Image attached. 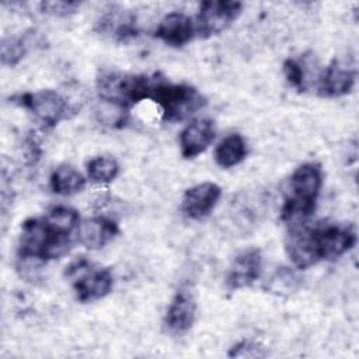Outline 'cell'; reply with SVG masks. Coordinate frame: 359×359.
Listing matches in <instances>:
<instances>
[{
    "mask_svg": "<svg viewBox=\"0 0 359 359\" xmlns=\"http://www.w3.org/2000/svg\"><path fill=\"white\" fill-rule=\"evenodd\" d=\"M356 244V233L349 224L303 223L289 227L286 252L299 269H306L318 261H335Z\"/></svg>",
    "mask_w": 359,
    "mask_h": 359,
    "instance_id": "cell-1",
    "label": "cell"
},
{
    "mask_svg": "<svg viewBox=\"0 0 359 359\" xmlns=\"http://www.w3.org/2000/svg\"><path fill=\"white\" fill-rule=\"evenodd\" d=\"M321 187L323 168L318 163L299 165L289 180L290 194L282 206L280 219L289 227L307 223L316 210Z\"/></svg>",
    "mask_w": 359,
    "mask_h": 359,
    "instance_id": "cell-2",
    "label": "cell"
},
{
    "mask_svg": "<svg viewBox=\"0 0 359 359\" xmlns=\"http://www.w3.org/2000/svg\"><path fill=\"white\" fill-rule=\"evenodd\" d=\"M149 100L160 107L163 121L180 122L206 105V98L192 86L172 84L154 74Z\"/></svg>",
    "mask_w": 359,
    "mask_h": 359,
    "instance_id": "cell-3",
    "label": "cell"
},
{
    "mask_svg": "<svg viewBox=\"0 0 359 359\" xmlns=\"http://www.w3.org/2000/svg\"><path fill=\"white\" fill-rule=\"evenodd\" d=\"M66 275L72 279L76 297L81 303L105 297L114 286V276L108 268H95L84 258L72 262L66 268Z\"/></svg>",
    "mask_w": 359,
    "mask_h": 359,
    "instance_id": "cell-4",
    "label": "cell"
},
{
    "mask_svg": "<svg viewBox=\"0 0 359 359\" xmlns=\"http://www.w3.org/2000/svg\"><path fill=\"white\" fill-rule=\"evenodd\" d=\"M11 101L34 115L45 128H53L67 118L69 102L55 90H39L34 93L17 94Z\"/></svg>",
    "mask_w": 359,
    "mask_h": 359,
    "instance_id": "cell-5",
    "label": "cell"
},
{
    "mask_svg": "<svg viewBox=\"0 0 359 359\" xmlns=\"http://www.w3.org/2000/svg\"><path fill=\"white\" fill-rule=\"evenodd\" d=\"M243 3L233 0H208L201 3L195 21L196 34L209 38L227 29L240 15Z\"/></svg>",
    "mask_w": 359,
    "mask_h": 359,
    "instance_id": "cell-6",
    "label": "cell"
},
{
    "mask_svg": "<svg viewBox=\"0 0 359 359\" xmlns=\"http://www.w3.org/2000/svg\"><path fill=\"white\" fill-rule=\"evenodd\" d=\"M356 80V70L344 62L334 59L318 76L317 91L324 98H338L352 91Z\"/></svg>",
    "mask_w": 359,
    "mask_h": 359,
    "instance_id": "cell-7",
    "label": "cell"
},
{
    "mask_svg": "<svg viewBox=\"0 0 359 359\" xmlns=\"http://www.w3.org/2000/svg\"><path fill=\"white\" fill-rule=\"evenodd\" d=\"M222 196V189L215 182H202L185 191L181 202L182 213L191 220H202L210 215Z\"/></svg>",
    "mask_w": 359,
    "mask_h": 359,
    "instance_id": "cell-8",
    "label": "cell"
},
{
    "mask_svg": "<svg viewBox=\"0 0 359 359\" xmlns=\"http://www.w3.org/2000/svg\"><path fill=\"white\" fill-rule=\"evenodd\" d=\"M262 271V257L258 248H248L236 255L227 275L226 286L230 290H237L254 283Z\"/></svg>",
    "mask_w": 359,
    "mask_h": 359,
    "instance_id": "cell-9",
    "label": "cell"
},
{
    "mask_svg": "<svg viewBox=\"0 0 359 359\" xmlns=\"http://www.w3.org/2000/svg\"><path fill=\"white\" fill-rule=\"evenodd\" d=\"M196 316V302L188 287H181L172 297L164 317V327L172 335L187 332Z\"/></svg>",
    "mask_w": 359,
    "mask_h": 359,
    "instance_id": "cell-10",
    "label": "cell"
},
{
    "mask_svg": "<svg viewBox=\"0 0 359 359\" xmlns=\"http://www.w3.org/2000/svg\"><path fill=\"white\" fill-rule=\"evenodd\" d=\"M95 31L114 41H126L137 35V24L133 13L111 7L105 10L95 22Z\"/></svg>",
    "mask_w": 359,
    "mask_h": 359,
    "instance_id": "cell-11",
    "label": "cell"
},
{
    "mask_svg": "<svg viewBox=\"0 0 359 359\" xmlns=\"http://www.w3.org/2000/svg\"><path fill=\"white\" fill-rule=\"evenodd\" d=\"M216 137L215 122L209 118L195 119L188 123L180 135L181 154L184 158H194L203 153Z\"/></svg>",
    "mask_w": 359,
    "mask_h": 359,
    "instance_id": "cell-12",
    "label": "cell"
},
{
    "mask_svg": "<svg viewBox=\"0 0 359 359\" xmlns=\"http://www.w3.org/2000/svg\"><path fill=\"white\" fill-rule=\"evenodd\" d=\"M196 34L194 20L180 11L168 13L154 29V36L175 48L187 45Z\"/></svg>",
    "mask_w": 359,
    "mask_h": 359,
    "instance_id": "cell-13",
    "label": "cell"
},
{
    "mask_svg": "<svg viewBox=\"0 0 359 359\" xmlns=\"http://www.w3.org/2000/svg\"><path fill=\"white\" fill-rule=\"evenodd\" d=\"M118 233L119 227L115 220L107 216H95L80 223L77 240L90 250H100L112 241Z\"/></svg>",
    "mask_w": 359,
    "mask_h": 359,
    "instance_id": "cell-14",
    "label": "cell"
},
{
    "mask_svg": "<svg viewBox=\"0 0 359 359\" xmlns=\"http://www.w3.org/2000/svg\"><path fill=\"white\" fill-rule=\"evenodd\" d=\"M49 185L53 194L60 196H70L81 192L86 187V180L74 167L62 164L53 170L49 178Z\"/></svg>",
    "mask_w": 359,
    "mask_h": 359,
    "instance_id": "cell-15",
    "label": "cell"
},
{
    "mask_svg": "<svg viewBox=\"0 0 359 359\" xmlns=\"http://www.w3.org/2000/svg\"><path fill=\"white\" fill-rule=\"evenodd\" d=\"M247 156V144L241 135L226 136L215 149V161L222 168H231L240 164Z\"/></svg>",
    "mask_w": 359,
    "mask_h": 359,
    "instance_id": "cell-16",
    "label": "cell"
},
{
    "mask_svg": "<svg viewBox=\"0 0 359 359\" xmlns=\"http://www.w3.org/2000/svg\"><path fill=\"white\" fill-rule=\"evenodd\" d=\"M36 32L29 31L18 36H6L1 39L0 57L4 66H15L27 55L29 48L36 42Z\"/></svg>",
    "mask_w": 359,
    "mask_h": 359,
    "instance_id": "cell-17",
    "label": "cell"
},
{
    "mask_svg": "<svg viewBox=\"0 0 359 359\" xmlns=\"http://www.w3.org/2000/svg\"><path fill=\"white\" fill-rule=\"evenodd\" d=\"M119 172V165L115 158L98 156L87 163V175L94 184H109Z\"/></svg>",
    "mask_w": 359,
    "mask_h": 359,
    "instance_id": "cell-18",
    "label": "cell"
},
{
    "mask_svg": "<svg viewBox=\"0 0 359 359\" xmlns=\"http://www.w3.org/2000/svg\"><path fill=\"white\" fill-rule=\"evenodd\" d=\"M306 66L307 63L304 60H299L294 57H289L283 63V73L287 83L300 93L306 91L309 87Z\"/></svg>",
    "mask_w": 359,
    "mask_h": 359,
    "instance_id": "cell-19",
    "label": "cell"
},
{
    "mask_svg": "<svg viewBox=\"0 0 359 359\" xmlns=\"http://www.w3.org/2000/svg\"><path fill=\"white\" fill-rule=\"evenodd\" d=\"M80 1H62V0H53V1H42L39 4L41 11L49 15L55 17H67L74 14L80 8Z\"/></svg>",
    "mask_w": 359,
    "mask_h": 359,
    "instance_id": "cell-20",
    "label": "cell"
},
{
    "mask_svg": "<svg viewBox=\"0 0 359 359\" xmlns=\"http://www.w3.org/2000/svg\"><path fill=\"white\" fill-rule=\"evenodd\" d=\"M229 356L230 358H236V356L259 358V356H266V352L264 351V348H261L258 344L252 341H241L229 351Z\"/></svg>",
    "mask_w": 359,
    "mask_h": 359,
    "instance_id": "cell-21",
    "label": "cell"
}]
</instances>
